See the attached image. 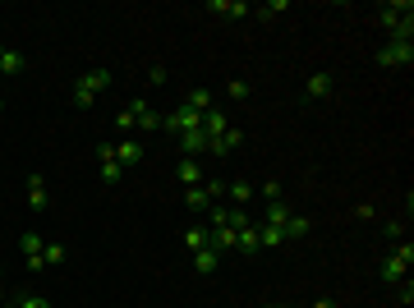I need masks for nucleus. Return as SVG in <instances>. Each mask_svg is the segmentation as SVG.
I'll list each match as a JSON object with an SVG mask.
<instances>
[{"instance_id":"nucleus-1","label":"nucleus","mask_w":414,"mask_h":308,"mask_svg":"<svg viewBox=\"0 0 414 308\" xmlns=\"http://www.w3.org/2000/svg\"><path fill=\"white\" fill-rule=\"evenodd\" d=\"M382 28L392 33V42H414V5L410 0L382 5Z\"/></svg>"},{"instance_id":"nucleus-2","label":"nucleus","mask_w":414,"mask_h":308,"mask_svg":"<svg viewBox=\"0 0 414 308\" xmlns=\"http://www.w3.org/2000/svg\"><path fill=\"white\" fill-rule=\"evenodd\" d=\"M101 88H110V69H106V65L87 69V74L74 83V106H78V110H87L92 101H97V92H101Z\"/></svg>"},{"instance_id":"nucleus-3","label":"nucleus","mask_w":414,"mask_h":308,"mask_svg":"<svg viewBox=\"0 0 414 308\" xmlns=\"http://www.w3.org/2000/svg\"><path fill=\"white\" fill-rule=\"evenodd\" d=\"M414 267V249H410V240H396V249L387 254V263H382V281H405V272Z\"/></svg>"},{"instance_id":"nucleus-4","label":"nucleus","mask_w":414,"mask_h":308,"mask_svg":"<svg viewBox=\"0 0 414 308\" xmlns=\"http://www.w3.org/2000/svg\"><path fill=\"white\" fill-rule=\"evenodd\" d=\"M221 198H226V184H221V179H203V184L185 189V207H194V212H207Z\"/></svg>"},{"instance_id":"nucleus-5","label":"nucleus","mask_w":414,"mask_h":308,"mask_svg":"<svg viewBox=\"0 0 414 308\" xmlns=\"http://www.w3.org/2000/svg\"><path fill=\"white\" fill-rule=\"evenodd\" d=\"M162 129L175 133V138H185V133L203 129V115H194L189 106H180V110H171V115H162Z\"/></svg>"},{"instance_id":"nucleus-6","label":"nucleus","mask_w":414,"mask_h":308,"mask_svg":"<svg viewBox=\"0 0 414 308\" xmlns=\"http://www.w3.org/2000/svg\"><path fill=\"white\" fill-rule=\"evenodd\" d=\"M378 65L382 69H410L414 65V42H387V46H382V51H378Z\"/></svg>"},{"instance_id":"nucleus-7","label":"nucleus","mask_w":414,"mask_h":308,"mask_svg":"<svg viewBox=\"0 0 414 308\" xmlns=\"http://www.w3.org/2000/svg\"><path fill=\"white\" fill-rule=\"evenodd\" d=\"M134 115V129H143V133H152V129H162V110H152L143 97H134L129 106H124Z\"/></svg>"},{"instance_id":"nucleus-8","label":"nucleus","mask_w":414,"mask_h":308,"mask_svg":"<svg viewBox=\"0 0 414 308\" xmlns=\"http://www.w3.org/2000/svg\"><path fill=\"white\" fill-rule=\"evenodd\" d=\"M240 147H244V129H240V124H230L221 138L207 143V152H212V156H230V152H240Z\"/></svg>"},{"instance_id":"nucleus-9","label":"nucleus","mask_w":414,"mask_h":308,"mask_svg":"<svg viewBox=\"0 0 414 308\" xmlns=\"http://www.w3.org/2000/svg\"><path fill=\"white\" fill-rule=\"evenodd\" d=\"M97 156H101V184H120L124 166L115 161V147H110V143H97Z\"/></svg>"},{"instance_id":"nucleus-10","label":"nucleus","mask_w":414,"mask_h":308,"mask_svg":"<svg viewBox=\"0 0 414 308\" xmlns=\"http://www.w3.org/2000/svg\"><path fill=\"white\" fill-rule=\"evenodd\" d=\"M28 207H33V212L51 207V193H46V179L42 175H28Z\"/></svg>"},{"instance_id":"nucleus-11","label":"nucleus","mask_w":414,"mask_h":308,"mask_svg":"<svg viewBox=\"0 0 414 308\" xmlns=\"http://www.w3.org/2000/svg\"><path fill=\"white\" fill-rule=\"evenodd\" d=\"M207 10L221 14V19H244V14H253L244 0H207Z\"/></svg>"},{"instance_id":"nucleus-12","label":"nucleus","mask_w":414,"mask_h":308,"mask_svg":"<svg viewBox=\"0 0 414 308\" xmlns=\"http://www.w3.org/2000/svg\"><path fill=\"white\" fill-rule=\"evenodd\" d=\"M42 249H46V240H42L37 230H23V235H19V254H23V263L42 258Z\"/></svg>"},{"instance_id":"nucleus-13","label":"nucleus","mask_w":414,"mask_h":308,"mask_svg":"<svg viewBox=\"0 0 414 308\" xmlns=\"http://www.w3.org/2000/svg\"><path fill=\"white\" fill-rule=\"evenodd\" d=\"M304 92L313 101H322V97H331V74L327 69H317V74H308V83H304Z\"/></svg>"},{"instance_id":"nucleus-14","label":"nucleus","mask_w":414,"mask_h":308,"mask_svg":"<svg viewBox=\"0 0 414 308\" xmlns=\"http://www.w3.org/2000/svg\"><path fill=\"white\" fill-rule=\"evenodd\" d=\"M185 106L194 110V115H207V110H212V88H189L185 92Z\"/></svg>"},{"instance_id":"nucleus-15","label":"nucleus","mask_w":414,"mask_h":308,"mask_svg":"<svg viewBox=\"0 0 414 308\" xmlns=\"http://www.w3.org/2000/svg\"><path fill=\"white\" fill-rule=\"evenodd\" d=\"M226 129H230V120H226V115H221L217 106H212V110H207V115H203V133H207V143H212V138H221V133H226Z\"/></svg>"},{"instance_id":"nucleus-16","label":"nucleus","mask_w":414,"mask_h":308,"mask_svg":"<svg viewBox=\"0 0 414 308\" xmlns=\"http://www.w3.org/2000/svg\"><path fill=\"white\" fill-rule=\"evenodd\" d=\"M308 230H313V221H308V217H299V212H290V217H285V226H281L285 244H290V240H299V235H308Z\"/></svg>"},{"instance_id":"nucleus-17","label":"nucleus","mask_w":414,"mask_h":308,"mask_svg":"<svg viewBox=\"0 0 414 308\" xmlns=\"http://www.w3.org/2000/svg\"><path fill=\"white\" fill-rule=\"evenodd\" d=\"M115 161H120V166H138L143 161V143H138V138H124V143L115 147Z\"/></svg>"},{"instance_id":"nucleus-18","label":"nucleus","mask_w":414,"mask_h":308,"mask_svg":"<svg viewBox=\"0 0 414 308\" xmlns=\"http://www.w3.org/2000/svg\"><path fill=\"white\" fill-rule=\"evenodd\" d=\"M262 244H258V226H249V230H240L235 235V254H244V258H253Z\"/></svg>"},{"instance_id":"nucleus-19","label":"nucleus","mask_w":414,"mask_h":308,"mask_svg":"<svg viewBox=\"0 0 414 308\" xmlns=\"http://www.w3.org/2000/svg\"><path fill=\"white\" fill-rule=\"evenodd\" d=\"M175 175H180V184H185V189H194V184H203V166H198V161H180V166H175Z\"/></svg>"},{"instance_id":"nucleus-20","label":"nucleus","mask_w":414,"mask_h":308,"mask_svg":"<svg viewBox=\"0 0 414 308\" xmlns=\"http://www.w3.org/2000/svg\"><path fill=\"white\" fill-rule=\"evenodd\" d=\"M23 69H28V60H23V51H5L0 55V74H23Z\"/></svg>"},{"instance_id":"nucleus-21","label":"nucleus","mask_w":414,"mask_h":308,"mask_svg":"<svg viewBox=\"0 0 414 308\" xmlns=\"http://www.w3.org/2000/svg\"><path fill=\"white\" fill-rule=\"evenodd\" d=\"M285 217H290V203H285V198H276V203H267V221H262V226H276V230H281V226H285Z\"/></svg>"},{"instance_id":"nucleus-22","label":"nucleus","mask_w":414,"mask_h":308,"mask_svg":"<svg viewBox=\"0 0 414 308\" xmlns=\"http://www.w3.org/2000/svg\"><path fill=\"white\" fill-rule=\"evenodd\" d=\"M226 198L235 203V207H244V203L253 198V184H249V179H235V184H226Z\"/></svg>"},{"instance_id":"nucleus-23","label":"nucleus","mask_w":414,"mask_h":308,"mask_svg":"<svg viewBox=\"0 0 414 308\" xmlns=\"http://www.w3.org/2000/svg\"><path fill=\"white\" fill-rule=\"evenodd\" d=\"M217 263H221V254H217V249H207V244L194 254V272H217Z\"/></svg>"},{"instance_id":"nucleus-24","label":"nucleus","mask_w":414,"mask_h":308,"mask_svg":"<svg viewBox=\"0 0 414 308\" xmlns=\"http://www.w3.org/2000/svg\"><path fill=\"white\" fill-rule=\"evenodd\" d=\"M180 147H185V156H198V152H207V133H203V129L185 133V138H180Z\"/></svg>"},{"instance_id":"nucleus-25","label":"nucleus","mask_w":414,"mask_h":308,"mask_svg":"<svg viewBox=\"0 0 414 308\" xmlns=\"http://www.w3.org/2000/svg\"><path fill=\"white\" fill-rule=\"evenodd\" d=\"M226 97L230 101H249L253 97V83H249V78H230V83H226Z\"/></svg>"},{"instance_id":"nucleus-26","label":"nucleus","mask_w":414,"mask_h":308,"mask_svg":"<svg viewBox=\"0 0 414 308\" xmlns=\"http://www.w3.org/2000/svg\"><path fill=\"white\" fill-rule=\"evenodd\" d=\"M258 244H262V249H281L285 235L276 230V226H258Z\"/></svg>"},{"instance_id":"nucleus-27","label":"nucleus","mask_w":414,"mask_h":308,"mask_svg":"<svg viewBox=\"0 0 414 308\" xmlns=\"http://www.w3.org/2000/svg\"><path fill=\"white\" fill-rule=\"evenodd\" d=\"M203 244H207V226H189V230H185V249H189V254H198Z\"/></svg>"},{"instance_id":"nucleus-28","label":"nucleus","mask_w":414,"mask_h":308,"mask_svg":"<svg viewBox=\"0 0 414 308\" xmlns=\"http://www.w3.org/2000/svg\"><path fill=\"white\" fill-rule=\"evenodd\" d=\"M42 263L46 267H60V263H65V244H46V249H42Z\"/></svg>"},{"instance_id":"nucleus-29","label":"nucleus","mask_w":414,"mask_h":308,"mask_svg":"<svg viewBox=\"0 0 414 308\" xmlns=\"http://www.w3.org/2000/svg\"><path fill=\"white\" fill-rule=\"evenodd\" d=\"M276 14H285V0H267V5H258V19H276Z\"/></svg>"},{"instance_id":"nucleus-30","label":"nucleus","mask_w":414,"mask_h":308,"mask_svg":"<svg viewBox=\"0 0 414 308\" xmlns=\"http://www.w3.org/2000/svg\"><path fill=\"white\" fill-rule=\"evenodd\" d=\"M14 304H19V308H51V299H42V295H19Z\"/></svg>"},{"instance_id":"nucleus-31","label":"nucleus","mask_w":414,"mask_h":308,"mask_svg":"<svg viewBox=\"0 0 414 308\" xmlns=\"http://www.w3.org/2000/svg\"><path fill=\"white\" fill-rule=\"evenodd\" d=\"M262 198H267V203L281 198V179H267V184H262Z\"/></svg>"},{"instance_id":"nucleus-32","label":"nucleus","mask_w":414,"mask_h":308,"mask_svg":"<svg viewBox=\"0 0 414 308\" xmlns=\"http://www.w3.org/2000/svg\"><path fill=\"white\" fill-rule=\"evenodd\" d=\"M115 129H120V133H134V115H129V110H120V115H115Z\"/></svg>"},{"instance_id":"nucleus-33","label":"nucleus","mask_w":414,"mask_h":308,"mask_svg":"<svg viewBox=\"0 0 414 308\" xmlns=\"http://www.w3.org/2000/svg\"><path fill=\"white\" fill-rule=\"evenodd\" d=\"M148 83H166V65H152V69H148Z\"/></svg>"},{"instance_id":"nucleus-34","label":"nucleus","mask_w":414,"mask_h":308,"mask_svg":"<svg viewBox=\"0 0 414 308\" xmlns=\"http://www.w3.org/2000/svg\"><path fill=\"white\" fill-rule=\"evenodd\" d=\"M308 308H336V304H331V299H317V304H308Z\"/></svg>"},{"instance_id":"nucleus-35","label":"nucleus","mask_w":414,"mask_h":308,"mask_svg":"<svg viewBox=\"0 0 414 308\" xmlns=\"http://www.w3.org/2000/svg\"><path fill=\"white\" fill-rule=\"evenodd\" d=\"M262 308H290V304H262Z\"/></svg>"},{"instance_id":"nucleus-36","label":"nucleus","mask_w":414,"mask_h":308,"mask_svg":"<svg viewBox=\"0 0 414 308\" xmlns=\"http://www.w3.org/2000/svg\"><path fill=\"white\" fill-rule=\"evenodd\" d=\"M0 308H19V304H0Z\"/></svg>"},{"instance_id":"nucleus-37","label":"nucleus","mask_w":414,"mask_h":308,"mask_svg":"<svg viewBox=\"0 0 414 308\" xmlns=\"http://www.w3.org/2000/svg\"><path fill=\"white\" fill-rule=\"evenodd\" d=\"M0 304H5V295H0Z\"/></svg>"}]
</instances>
